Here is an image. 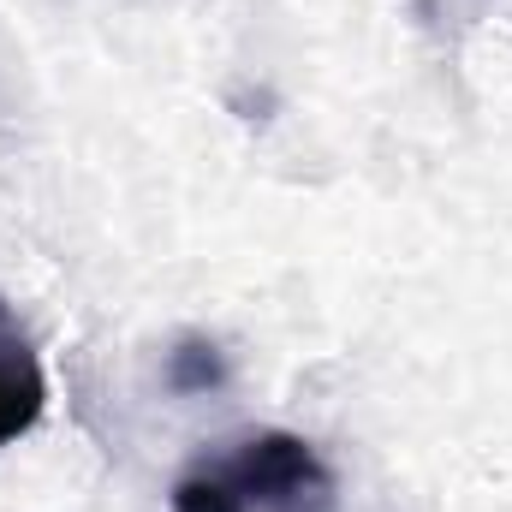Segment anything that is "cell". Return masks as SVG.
Listing matches in <instances>:
<instances>
[{
    "label": "cell",
    "instance_id": "cell-1",
    "mask_svg": "<svg viewBox=\"0 0 512 512\" xmlns=\"http://www.w3.org/2000/svg\"><path fill=\"white\" fill-rule=\"evenodd\" d=\"M173 512H334V471L286 429L251 435L173 483Z\"/></svg>",
    "mask_w": 512,
    "mask_h": 512
},
{
    "label": "cell",
    "instance_id": "cell-2",
    "mask_svg": "<svg viewBox=\"0 0 512 512\" xmlns=\"http://www.w3.org/2000/svg\"><path fill=\"white\" fill-rule=\"evenodd\" d=\"M42 405H48L42 358H36V346L24 334V322L12 316V304L0 298V447L30 435L42 423Z\"/></svg>",
    "mask_w": 512,
    "mask_h": 512
},
{
    "label": "cell",
    "instance_id": "cell-3",
    "mask_svg": "<svg viewBox=\"0 0 512 512\" xmlns=\"http://www.w3.org/2000/svg\"><path fill=\"white\" fill-rule=\"evenodd\" d=\"M167 376H173V387H185V393H197V387H215V382H221V358H215V346H203V340H191V346H179V352H173V364H167Z\"/></svg>",
    "mask_w": 512,
    "mask_h": 512
}]
</instances>
